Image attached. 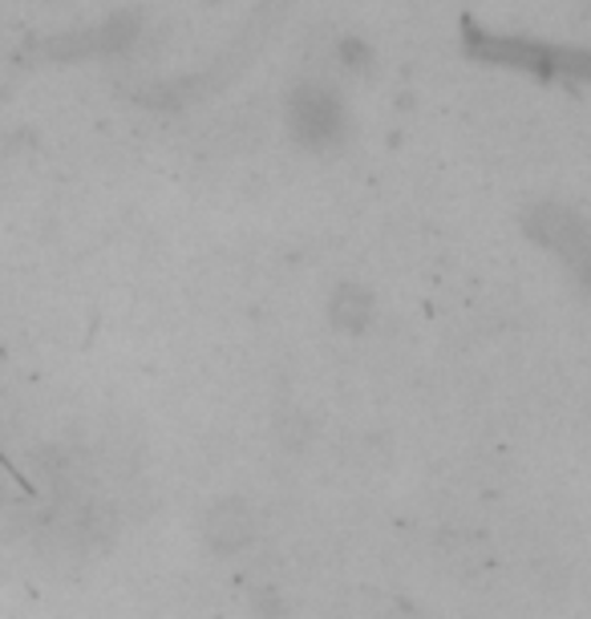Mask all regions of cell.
Segmentation results:
<instances>
[{
	"label": "cell",
	"instance_id": "6da1fadb",
	"mask_svg": "<svg viewBox=\"0 0 591 619\" xmlns=\"http://www.w3.org/2000/svg\"><path fill=\"white\" fill-rule=\"evenodd\" d=\"M462 37H467L470 58H478V61H499V65L531 69L539 78H571V81L588 78V53H583V49L539 45V41H523V37H490L470 21L462 24Z\"/></svg>",
	"mask_w": 591,
	"mask_h": 619
},
{
	"label": "cell",
	"instance_id": "7a4b0ae2",
	"mask_svg": "<svg viewBox=\"0 0 591 619\" xmlns=\"http://www.w3.org/2000/svg\"><path fill=\"white\" fill-rule=\"evenodd\" d=\"M138 37V12H118L106 24L90 29V33H69V37H53L46 41V53L58 61H73V58H106V53H122L130 49V41Z\"/></svg>",
	"mask_w": 591,
	"mask_h": 619
},
{
	"label": "cell",
	"instance_id": "3957f363",
	"mask_svg": "<svg viewBox=\"0 0 591 619\" xmlns=\"http://www.w3.org/2000/svg\"><path fill=\"white\" fill-rule=\"evenodd\" d=\"M292 130L304 142H329L341 130V105L320 85H300L292 98Z\"/></svg>",
	"mask_w": 591,
	"mask_h": 619
},
{
	"label": "cell",
	"instance_id": "277c9868",
	"mask_svg": "<svg viewBox=\"0 0 591 619\" xmlns=\"http://www.w3.org/2000/svg\"><path fill=\"white\" fill-rule=\"evenodd\" d=\"M341 53H344V61H349V65H364V58H369V49H364L361 41H344Z\"/></svg>",
	"mask_w": 591,
	"mask_h": 619
}]
</instances>
